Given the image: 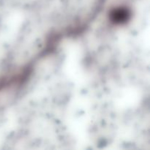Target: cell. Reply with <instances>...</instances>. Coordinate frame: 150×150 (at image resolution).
Masks as SVG:
<instances>
[{
	"label": "cell",
	"mask_w": 150,
	"mask_h": 150,
	"mask_svg": "<svg viewBox=\"0 0 150 150\" xmlns=\"http://www.w3.org/2000/svg\"><path fill=\"white\" fill-rule=\"evenodd\" d=\"M111 19L113 21L117 22V23H121L125 22L127 20V18L130 16V13L126 8L123 7H119L117 9H114L111 12Z\"/></svg>",
	"instance_id": "1"
}]
</instances>
